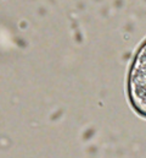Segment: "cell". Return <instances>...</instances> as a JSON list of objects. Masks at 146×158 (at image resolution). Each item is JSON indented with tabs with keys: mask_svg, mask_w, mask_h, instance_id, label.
I'll return each instance as SVG.
<instances>
[{
	"mask_svg": "<svg viewBox=\"0 0 146 158\" xmlns=\"http://www.w3.org/2000/svg\"><path fill=\"white\" fill-rule=\"evenodd\" d=\"M128 88L134 109L146 117V42L139 49L132 65Z\"/></svg>",
	"mask_w": 146,
	"mask_h": 158,
	"instance_id": "6da1fadb",
	"label": "cell"
}]
</instances>
